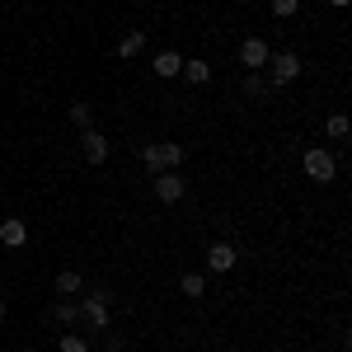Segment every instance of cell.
<instances>
[{
  "label": "cell",
  "instance_id": "cell-1",
  "mask_svg": "<svg viewBox=\"0 0 352 352\" xmlns=\"http://www.w3.org/2000/svg\"><path fill=\"white\" fill-rule=\"evenodd\" d=\"M141 160L151 174H164V169H179L184 164V146L179 141H151L146 151H141Z\"/></svg>",
  "mask_w": 352,
  "mask_h": 352
},
{
  "label": "cell",
  "instance_id": "cell-2",
  "mask_svg": "<svg viewBox=\"0 0 352 352\" xmlns=\"http://www.w3.org/2000/svg\"><path fill=\"white\" fill-rule=\"evenodd\" d=\"M109 300H113V292H94V296H85L80 305H76V324L109 329Z\"/></svg>",
  "mask_w": 352,
  "mask_h": 352
},
{
  "label": "cell",
  "instance_id": "cell-3",
  "mask_svg": "<svg viewBox=\"0 0 352 352\" xmlns=\"http://www.w3.org/2000/svg\"><path fill=\"white\" fill-rule=\"evenodd\" d=\"M305 179H315V184H329V179H333V174H338V160H333V155H329L324 146H315V151H305Z\"/></svg>",
  "mask_w": 352,
  "mask_h": 352
},
{
  "label": "cell",
  "instance_id": "cell-4",
  "mask_svg": "<svg viewBox=\"0 0 352 352\" xmlns=\"http://www.w3.org/2000/svg\"><path fill=\"white\" fill-rule=\"evenodd\" d=\"M268 61H272V71L263 76L268 85H292L300 76V56L296 52H277V56H268Z\"/></svg>",
  "mask_w": 352,
  "mask_h": 352
},
{
  "label": "cell",
  "instance_id": "cell-5",
  "mask_svg": "<svg viewBox=\"0 0 352 352\" xmlns=\"http://www.w3.org/2000/svg\"><path fill=\"white\" fill-rule=\"evenodd\" d=\"M268 43H263V38H244L240 43V66L244 71H258V66H268Z\"/></svg>",
  "mask_w": 352,
  "mask_h": 352
},
{
  "label": "cell",
  "instance_id": "cell-6",
  "mask_svg": "<svg viewBox=\"0 0 352 352\" xmlns=\"http://www.w3.org/2000/svg\"><path fill=\"white\" fill-rule=\"evenodd\" d=\"M80 155H85L89 164H104V160H109V136H104V132H94V127H89V132L80 136Z\"/></svg>",
  "mask_w": 352,
  "mask_h": 352
},
{
  "label": "cell",
  "instance_id": "cell-7",
  "mask_svg": "<svg viewBox=\"0 0 352 352\" xmlns=\"http://www.w3.org/2000/svg\"><path fill=\"white\" fill-rule=\"evenodd\" d=\"M155 197H160V202H169V207H174V202H179V197H184V179H179V174H174V169H164V174H155Z\"/></svg>",
  "mask_w": 352,
  "mask_h": 352
},
{
  "label": "cell",
  "instance_id": "cell-8",
  "mask_svg": "<svg viewBox=\"0 0 352 352\" xmlns=\"http://www.w3.org/2000/svg\"><path fill=\"white\" fill-rule=\"evenodd\" d=\"M235 258H240L235 244H226V240L207 249V268H212V272H230V268H235Z\"/></svg>",
  "mask_w": 352,
  "mask_h": 352
},
{
  "label": "cell",
  "instance_id": "cell-9",
  "mask_svg": "<svg viewBox=\"0 0 352 352\" xmlns=\"http://www.w3.org/2000/svg\"><path fill=\"white\" fill-rule=\"evenodd\" d=\"M24 240H28V226L19 217L0 221V244H5V249H24Z\"/></svg>",
  "mask_w": 352,
  "mask_h": 352
},
{
  "label": "cell",
  "instance_id": "cell-10",
  "mask_svg": "<svg viewBox=\"0 0 352 352\" xmlns=\"http://www.w3.org/2000/svg\"><path fill=\"white\" fill-rule=\"evenodd\" d=\"M151 71H155L160 80H174V76L184 71V56H179V52H160V56H155V66H151Z\"/></svg>",
  "mask_w": 352,
  "mask_h": 352
},
{
  "label": "cell",
  "instance_id": "cell-11",
  "mask_svg": "<svg viewBox=\"0 0 352 352\" xmlns=\"http://www.w3.org/2000/svg\"><path fill=\"white\" fill-rule=\"evenodd\" d=\"M179 76H184L188 85H207V80H212V66L192 56V61H184V71H179Z\"/></svg>",
  "mask_w": 352,
  "mask_h": 352
},
{
  "label": "cell",
  "instance_id": "cell-12",
  "mask_svg": "<svg viewBox=\"0 0 352 352\" xmlns=\"http://www.w3.org/2000/svg\"><path fill=\"white\" fill-rule=\"evenodd\" d=\"M179 292H184L188 300H197L202 292H207V277H202V272H184V277H179Z\"/></svg>",
  "mask_w": 352,
  "mask_h": 352
},
{
  "label": "cell",
  "instance_id": "cell-13",
  "mask_svg": "<svg viewBox=\"0 0 352 352\" xmlns=\"http://www.w3.org/2000/svg\"><path fill=\"white\" fill-rule=\"evenodd\" d=\"M141 47H146V33H141V28H132V33H122V43H118V56L127 61V56H136Z\"/></svg>",
  "mask_w": 352,
  "mask_h": 352
},
{
  "label": "cell",
  "instance_id": "cell-14",
  "mask_svg": "<svg viewBox=\"0 0 352 352\" xmlns=\"http://www.w3.org/2000/svg\"><path fill=\"white\" fill-rule=\"evenodd\" d=\"M272 85L263 80V76H258V71H244V94H249V99H263V94H268Z\"/></svg>",
  "mask_w": 352,
  "mask_h": 352
},
{
  "label": "cell",
  "instance_id": "cell-15",
  "mask_svg": "<svg viewBox=\"0 0 352 352\" xmlns=\"http://www.w3.org/2000/svg\"><path fill=\"white\" fill-rule=\"evenodd\" d=\"M56 292H61V296L80 292V272H76V268H61V272H56Z\"/></svg>",
  "mask_w": 352,
  "mask_h": 352
},
{
  "label": "cell",
  "instance_id": "cell-16",
  "mask_svg": "<svg viewBox=\"0 0 352 352\" xmlns=\"http://www.w3.org/2000/svg\"><path fill=\"white\" fill-rule=\"evenodd\" d=\"M52 320H56V324H76V300L61 296V300L52 305Z\"/></svg>",
  "mask_w": 352,
  "mask_h": 352
},
{
  "label": "cell",
  "instance_id": "cell-17",
  "mask_svg": "<svg viewBox=\"0 0 352 352\" xmlns=\"http://www.w3.org/2000/svg\"><path fill=\"white\" fill-rule=\"evenodd\" d=\"M324 132H329V136H333V141H343V136H348V132H352V127H348V118H343V113H329V122H324Z\"/></svg>",
  "mask_w": 352,
  "mask_h": 352
},
{
  "label": "cell",
  "instance_id": "cell-18",
  "mask_svg": "<svg viewBox=\"0 0 352 352\" xmlns=\"http://www.w3.org/2000/svg\"><path fill=\"white\" fill-rule=\"evenodd\" d=\"M71 122H76L80 132H89V122H94V113H89V104H71Z\"/></svg>",
  "mask_w": 352,
  "mask_h": 352
},
{
  "label": "cell",
  "instance_id": "cell-19",
  "mask_svg": "<svg viewBox=\"0 0 352 352\" xmlns=\"http://www.w3.org/2000/svg\"><path fill=\"white\" fill-rule=\"evenodd\" d=\"M56 348H61V352H89V343H85V333H61Z\"/></svg>",
  "mask_w": 352,
  "mask_h": 352
},
{
  "label": "cell",
  "instance_id": "cell-20",
  "mask_svg": "<svg viewBox=\"0 0 352 352\" xmlns=\"http://www.w3.org/2000/svg\"><path fill=\"white\" fill-rule=\"evenodd\" d=\"M296 10H300V0H272V14H277V19H292Z\"/></svg>",
  "mask_w": 352,
  "mask_h": 352
},
{
  "label": "cell",
  "instance_id": "cell-21",
  "mask_svg": "<svg viewBox=\"0 0 352 352\" xmlns=\"http://www.w3.org/2000/svg\"><path fill=\"white\" fill-rule=\"evenodd\" d=\"M329 5H348V0H329Z\"/></svg>",
  "mask_w": 352,
  "mask_h": 352
},
{
  "label": "cell",
  "instance_id": "cell-22",
  "mask_svg": "<svg viewBox=\"0 0 352 352\" xmlns=\"http://www.w3.org/2000/svg\"><path fill=\"white\" fill-rule=\"evenodd\" d=\"M0 315H5V296H0Z\"/></svg>",
  "mask_w": 352,
  "mask_h": 352
},
{
  "label": "cell",
  "instance_id": "cell-23",
  "mask_svg": "<svg viewBox=\"0 0 352 352\" xmlns=\"http://www.w3.org/2000/svg\"><path fill=\"white\" fill-rule=\"evenodd\" d=\"M28 352H38V348H28Z\"/></svg>",
  "mask_w": 352,
  "mask_h": 352
}]
</instances>
